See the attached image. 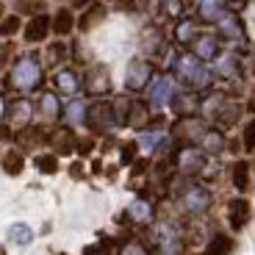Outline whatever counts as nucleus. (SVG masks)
Here are the masks:
<instances>
[{
	"mask_svg": "<svg viewBox=\"0 0 255 255\" xmlns=\"http://www.w3.org/2000/svg\"><path fill=\"white\" fill-rule=\"evenodd\" d=\"M42 83H45V64L36 53H22V56L14 58L11 70L6 75L8 92H17L19 97H25L42 89Z\"/></svg>",
	"mask_w": 255,
	"mask_h": 255,
	"instance_id": "f257e3e1",
	"label": "nucleus"
},
{
	"mask_svg": "<svg viewBox=\"0 0 255 255\" xmlns=\"http://www.w3.org/2000/svg\"><path fill=\"white\" fill-rule=\"evenodd\" d=\"M172 75L178 78V83L189 92H208L217 81V72L211 70L205 61H200L194 53H178L169 58Z\"/></svg>",
	"mask_w": 255,
	"mask_h": 255,
	"instance_id": "f03ea898",
	"label": "nucleus"
},
{
	"mask_svg": "<svg viewBox=\"0 0 255 255\" xmlns=\"http://www.w3.org/2000/svg\"><path fill=\"white\" fill-rule=\"evenodd\" d=\"M178 203L189 217H205L214 205V194L205 183H186L183 189H178Z\"/></svg>",
	"mask_w": 255,
	"mask_h": 255,
	"instance_id": "7ed1b4c3",
	"label": "nucleus"
},
{
	"mask_svg": "<svg viewBox=\"0 0 255 255\" xmlns=\"http://www.w3.org/2000/svg\"><path fill=\"white\" fill-rule=\"evenodd\" d=\"M147 92H150V97H147L150 111H164V109L172 106L175 95L180 92V83H178V78H175L172 72H164V75H155L153 81H150Z\"/></svg>",
	"mask_w": 255,
	"mask_h": 255,
	"instance_id": "20e7f679",
	"label": "nucleus"
},
{
	"mask_svg": "<svg viewBox=\"0 0 255 255\" xmlns=\"http://www.w3.org/2000/svg\"><path fill=\"white\" fill-rule=\"evenodd\" d=\"M183 230L175 222H161L153 230V255H183Z\"/></svg>",
	"mask_w": 255,
	"mask_h": 255,
	"instance_id": "39448f33",
	"label": "nucleus"
},
{
	"mask_svg": "<svg viewBox=\"0 0 255 255\" xmlns=\"http://www.w3.org/2000/svg\"><path fill=\"white\" fill-rule=\"evenodd\" d=\"M172 164L183 178H194V175H200L205 169L208 155H205L197 144H180L172 155Z\"/></svg>",
	"mask_w": 255,
	"mask_h": 255,
	"instance_id": "423d86ee",
	"label": "nucleus"
},
{
	"mask_svg": "<svg viewBox=\"0 0 255 255\" xmlns=\"http://www.w3.org/2000/svg\"><path fill=\"white\" fill-rule=\"evenodd\" d=\"M155 78V67L150 58H130V64H128L125 70V89L128 95H139V92H144L147 86H150V81Z\"/></svg>",
	"mask_w": 255,
	"mask_h": 255,
	"instance_id": "0eeeda50",
	"label": "nucleus"
},
{
	"mask_svg": "<svg viewBox=\"0 0 255 255\" xmlns=\"http://www.w3.org/2000/svg\"><path fill=\"white\" fill-rule=\"evenodd\" d=\"M86 128L95 130V133H109V130L120 128L111 100H103V97H100V100L89 103V111H86Z\"/></svg>",
	"mask_w": 255,
	"mask_h": 255,
	"instance_id": "6e6552de",
	"label": "nucleus"
},
{
	"mask_svg": "<svg viewBox=\"0 0 255 255\" xmlns=\"http://www.w3.org/2000/svg\"><path fill=\"white\" fill-rule=\"evenodd\" d=\"M83 89L89 92L92 97H106L111 95V89H114V81H111V72L106 64H92L89 70H86V75H83Z\"/></svg>",
	"mask_w": 255,
	"mask_h": 255,
	"instance_id": "1a4fd4ad",
	"label": "nucleus"
},
{
	"mask_svg": "<svg viewBox=\"0 0 255 255\" xmlns=\"http://www.w3.org/2000/svg\"><path fill=\"white\" fill-rule=\"evenodd\" d=\"M53 86H56L58 95H67V97H78L83 89V75L75 70V67H58L53 72Z\"/></svg>",
	"mask_w": 255,
	"mask_h": 255,
	"instance_id": "9d476101",
	"label": "nucleus"
},
{
	"mask_svg": "<svg viewBox=\"0 0 255 255\" xmlns=\"http://www.w3.org/2000/svg\"><path fill=\"white\" fill-rule=\"evenodd\" d=\"M33 114H36V106H33L28 97H17V100H8V111H6V125L11 128H28L33 122Z\"/></svg>",
	"mask_w": 255,
	"mask_h": 255,
	"instance_id": "9b49d317",
	"label": "nucleus"
},
{
	"mask_svg": "<svg viewBox=\"0 0 255 255\" xmlns=\"http://www.w3.org/2000/svg\"><path fill=\"white\" fill-rule=\"evenodd\" d=\"M205 122L200 120V117H180L178 122H175V128H172V136L178 141H186V144H197L200 141V136L205 133Z\"/></svg>",
	"mask_w": 255,
	"mask_h": 255,
	"instance_id": "f8f14e48",
	"label": "nucleus"
},
{
	"mask_svg": "<svg viewBox=\"0 0 255 255\" xmlns=\"http://www.w3.org/2000/svg\"><path fill=\"white\" fill-rule=\"evenodd\" d=\"M217 36L222 42H230V45H236V42H244V22L236 11H225L222 19L217 22Z\"/></svg>",
	"mask_w": 255,
	"mask_h": 255,
	"instance_id": "ddd939ff",
	"label": "nucleus"
},
{
	"mask_svg": "<svg viewBox=\"0 0 255 255\" xmlns=\"http://www.w3.org/2000/svg\"><path fill=\"white\" fill-rule=\"evenodd\" d=\"M191 53L205 64L217 61V58L222 56V39H219L217 33H200V36L194 39V45H191Z\"/></svg>",
	"mask_w": 255,
	"mask_h": 255,
	"instance_id": "4468645a",
	"label": "nucleus"
},
{
	"mask_svg": "<svg viewBox=\"0 0 255 255\" xmlns=\"http://www.w3.org/2000/svg\"><path fill=\"white\" fill-rule=\"evenodd\" d=\"M169 144H172V136L164 128H144L139 136V150L144 153H164Z\"/></svg>",
	"mask_w": 255,
	"mask_h": 255,
	"instance_id": "2eb2a0df",
	"label": "nucleus"
},
{
	"mask_svg": "<svg viewBox=\"0 0 255 255\" xmlns=\"http://www.w3.org/2000/svg\"><path fill=\"white\" fill-rule=\"evenodd\" d=\"M53 25H50V17L47 14H36V17H31L22 25V39H25L28 45H39V42H45L47 36H50Z\"/></svg>",
	"mask_w": 255,
	"mask_h": 255,
	"instance_id": "dca6fc26",
	"label": "nucleus"
},
{
	"mask_svg": "<svg viewBox=\"0 0 255 255\" xmlns=\"http://www.w3.org/2000/svg\"><path fill=\"white\" fill-rule=\"evenodd\" d=\"M200 92H189V89H180L178 95H175V100H172V106L169 109L178 114V120L180 117H200Z\"/></svg>",
	"mask_w": 255,
	"mask_h": 255,
	"instance_id": "f3484780",
	"label": "nucleus"
},
{
	"mask_svg": "<svg viewBox=\"0 0 255 255\" xmlns=\"http://www.w3.org/2000/svg\"><path fill=\"white\" fill-rule=\"evenodd\" d=\"M39 117H42V122L45 125H53V122H58L61 120V114H64V106H61V100H58V95L56 92H42L39 95Z\"/></svg>",
	"mask_w": 255,
	"mask_h": 255,
	"instance_id": "a211bd4d",
	"label": "nucleus"
},
{
	"mask_svg": "<svg viewBox=\"0 0 255 255\" xmlns=\"http://www.w3.org/2000/svg\"><path fill=\"white\" fill-rule=\"evenodd\" d=\"M122 219H130L133 225H150L155 219V205L153 200H147V197H136L133 203L128 205L125 211V217Z\"/></svg>",
	"mask_w": 255,
	"mask_h": 255,
	"instance_id": "6ab92c4d",
	"label": "nucleus"
},
{
	"mask_svg": "<svg viewBox=\"0 0 255 255\" xmlns=\"http://www.w3.org/2000/svg\"><path fill=\"white\" fill-rule=\"evenodd\" d=\"M214 72H217V78H222V81H239V78L244 75L239 53H222V56L217 58V70Z\"/></svg>",
	"mask_w": 255,
	"mask_h": 255,
	"instance_id": "aec40b11",
	"label": "nucleus"
},
{
	"mask_svg": "<svg viewBox=\"0 0 255 255\" xmlns=\"http://www.w3.org/2000/svg\"><path fill=\"white\" fill-rule=\"evenodd\" d=\"M197 147L205 155H222L225 147H228V139H225L222 128H205V133L200 136Z\"/></svg>",
	"mask_w": 255,
	"mask_h": 255,
	"instance_id": "412c9836",
	"label": "nucleus"
},
{
	"mask_svg": "<svg viewBox=\"0 0 255 255\" xmlns=\"http://www.w3.org/2000/svg\"><path fill=\"white\" fill-rule=\"evenodd\" d=\"M228 11V0H197V19L205 25H217Z\"/></svg>",
	"mask_w": 255,
	"mask_h": 255,
	"instance_id": "4be33fe9",
	"label": "nucleus"
},
{
	"mask_svg": "<svg viewBox=\"0 0 255 255\" xmlns=\"http://www.w3.org/2000/svg\"><path fill=\"white\" fill-rule=\"evenodd\" d=\"M200 22L197 19H191V17H180L178 22H175V31H172V36H175V42H178L180 47H191L194 45V39L200 36Z\"/></svg>",
	"mask_w": 255,
	"mask_h": 255,
	"instance_id": "5701e85b",
	"label": "nucleus"
},
{
	"mask_svg": "<svg viewBox=\"0 0 255 255\" xmlns=\"http://www.w3.org/2000/svg\"><path fill=\"white\" fill-rule=\"evenodd\" d=\"M141 50L147 53V56H164L166 53V36L161 28L155 25H147L144 33H141Z\"/></svg>",
	"mask_w": 255,
	"mask_h": 255,
	"instance_id": "b1692460",
	"label": "nucleus"
},
{
	"mask_svg": "<svg viewBox=\"0 0 255 255\" xmlns=\"http://www.w3.org/2000/svg\"><path fill=\"white\" fill-rule=\"evenodd\" d=\"M250 217H253V208H250V203L244 197H233L228 203V222L233 230H242L250 222Z\"/></svg>",
	"mask_w": 255,
	"mask_h": 255,
	"instance_id": "393cba45",
	"label": "nucleus"
},
{
	"mask_svg": "<svg viewBox=\"0 0 255 255\" xmlns=\"http://www.w3.org/2000/svg\"><path fill=\"white\" fill-rule=\"evenodd\" d=\"M86 111H89V103L83 100V97H72L64 106L61 120L67 122V128H81V125H86Z\"/></svg>",
	"mask_w": 255,
	"mask_h": 255,
	"instance_id": "a878e982",
	"label": "nucleus"
},
{
	"mask_svg": "<svg viewBox=\"0 0 255 255\" xmlns=\"http://www.w3.org/2000/svg\"><path fill=\"white\" fill-rule=\"evenodd\" d=\"M153 111H150V106H147L144 100H130V111H128V122L125 125H130V128H139V130H144L147 125H150V120H153Z\"/></svg>",
	"mask_w": 255,
	"mask_h": 255,
	"instance_id": "bb28decb",
	"label": "nucleus"
},
{
	"mask_svg": "<svg viewBox=\"0 0 255 255\" xmlns=\"http://www.w3.org/2000/svg\"><path fill=\"white\" fill-rule=\"evenodd\" d=\"M50 25H53V33H56V36H70V33L75 31V11L67 8V6L58 8L50 17Z\"/></svg>",
	"mask_w": 255,
	"mask_h": 255,
	"instance_id": "cd10ccee",
	"label": "nucleus"
},
{
	"mask_svg": "<svg viewBox=\"0 0 255 255\" xmlns=\"http://www.w3.org/2000/svg\"><path fill=\"white\" fill-rule=\"evenodd\" d=\"M50 144L56 147V155H67V153H75V133H72V128H67V130H56V133H50Z\"/></svg>",
	"mask_w": 255,
	"mask_h": 255,
	"instance_id": "c85d7f7f",
	"label": "nucleus"
},
{
	"mask_svg": "<svg viewBox=\"0 0 255 255\" xmlns=\"http://www.w3.org/2000/svg\"><path fill=\"white\" fill-rule=\"evenodd\" d=\"M250 164L247 161H236V164L230 166V180H233V186H236V191H250V186H253V180H250Z\"/></svg>",
	"mask_w": 255,
	"mask_h": 255,
	"instance_id": "c756f323",
	"label": "nucleus"
},
{
	"mask_svg": "<svg viewBox=\"0 0 255 255\" xmlns=\"http://www.w3.org/2000/svg\"><path fill=\"white\" fill-rule=\"evenodd\" d=\"M230 250H233V239L228 233H214L205 244L203 255H230Z\"/></svg>",
	"mask_w": 255,
	"mask_h": 255,
	"instance_id": "7c9ffc66",
	"label": "nucleus"
},
{
	"mask_svg": "<svg viewBox=\"0 0 255 255\" xmlns=\"http://www.w3.org/2000/svg\"><path fill=\"white\" fill-rule=\"evenodd\" d=\"M100 19H106V6H103V3H92V6L83 11V17L78 19V31H92Z\"/></svg>",
	"mask_w": 255,
	"mask_h": 255,
	"instance_id": "2f4dec72",
	"label": "nucleus"
},
{
	"mask_svg": "<svg viewBox=\"0 0 255 255\" xmlns=\"http://www.w3.org/2000/svg\"><path fill=\"white\" fill-rule=\"evenodd\" d=\"M0 166H3V172L17 178L22 172V166H25V158H22V150H8L3 158H0Z\"/></svg>",
	"mask_w": 255,
	"mask_h": 255,
	"instance_id": "473e14b6",
	"label": "nucleus"
},
{
	"mask_svg": "<svg viewBox=\"0 0 255 255\" xmlns=\"http://www.w3.org/2000/svg\"><path fill=\"white\" fill-rule=\"evenodd\" d=\"M8 242L17 244V247H28V244L33 242V230H31V225H25V222H14L11 228H8Z\"/></svg>",
	"mask_w": 255,
	"mask_h": 255,
	"instance_id": "72a5a7b5",
	"label": "nucleus"
},
{
	"mask_svg": "<svg viewBox=\"0 0 255 255\" xmlns=\"http://www.w3.org/2000/svg\"><path fill=\"white\" fill-rule=\"evenodd\" d=\"M67 56H70V47L64 45V42H53V45H47V56L42 58V64H47V67H64Z\"/></svg>",
	"mask_w": 255,
	"mask_h": 255,
	"instance_id": "f704fd0d",
	"label": "nucleus"
},
{
	"mask_svg": "<svg viewBox=\"0 0 255 255\" xmlns=\"http://www.w3.org/2000/svg\"><path fill=\"white\" fill-rule=\"evenodd\" d=\"M117 255H153V253H150V247L141 239H125L120 244V250H117Z\"/></svg>",
	"mask_w": 255,
	"mask_h": 255,
	"instance_id": "c9c22d12",
	"label": "nucleus"
},
{
	"mask_svg": "<svg viewBox=\"0 0 255 255\" xmlns=\"http://www.w3.org/2000/svg\"><path fill=\"white\" fill-rule=\"evenodd\" d=\"M19 31H22V19H19V14H8V17L0 19V36L3 39L17 36Z\"/></svg>",
	"mask_w": 255,
	"mask_h": 255,
	"instance_id": "e433bc0d",
	"label": "nucleus"
},
{
	"mask_svg": "<svg viewBox=\"0 0 255 255\" xmlns=\"http://www.w3.org/2000/svg\"><path fill=\"white\" fill-rule=\"evenodd\" d=\"M183 11H186V0H161V14L166 19H175L178 22L183 17Z\"/></svg>",
	"mask_w": 255,
	"mask_h": 255,
	"instance_id": "4c0bfd02",
	"label": "nucleus"
},
{
	"mask_svg": "<svg viewBox=\"0 0 255 255\" xmlns=\"http://www.w3.org/2000/svg\"><path fill=\"white\" fill-rule=\"evenodd\" d=\"M36 169L42 175H56L58 172V158H56V153H42V155H36Z\"/></svg>",
	"mask_w": 255,
	"mask_h": 255,
	"instance_id": "58836bf2",
	"label": "nucleus"
},
{
	"mask_svg": "<svg viewBox=\"0 0 255 255\" xmlns=\"http://www.w3.org/2000/svg\"><path fill=\"white\" fill-rule=\"evenodd\" d=\"M45 6H47L45 0H17V11L19 14H31V17L42 14V8H45Z\"/></svg>",
	"mask_w": 255,
	"mask_h": 255,
	"instance_id": "ea45409f",
	"label": "nucleus"
},
{
	"mask_svg": "<svg viewBox=\"0 0 255 255\" xmlns=\"http://www.w3.org/2000/svg\"><path fill=\"white\" fill-rule=\"evenodd\" d=\"M242 144H244V150H247V153H253V150H255V120H250L247 125H244Z\"/></svg>",
	"mask_w": 255,
	"mask_h": 255,
	"instance_id": "a19ab883",
	"label": "nucleus"
},
{
	"mask_svg": "<svg viewBox=\"0 0 255 255\" xmlns=\"http://www.w3.org/2000/svg\"><path fill=\"white\" fill-rule=\"evenodd\" d=\"M136 153H139V141H125L122 144V164H133V158H136Z\"/></svg>",
	"mask_w": 255,
	"mask_h": 255,
	"instance_id": "79ce46f5",
	"label": "nucleus"
},
{
	"mask_svg": "<svg viewBox=\"0 0 255 255\" xmlns=\"http://www.w3.org/2000/svg\"><path fill=\"white\" fill-rule=\"evenodd\" d=\"M11 58H14V45L11 42H3V45H0V67H8Z\"/></svg>",
	"mask_w": 255,
	"mask_h": 255,
	"instance_id": "37998d69",
	"label": "nucleus"
},
{
	"mask_svg": "<svg viewBox=\"0 0 255 255\" xmlns=\"http://www.w3.org/2000/svg\"><path fill=\"white\" fill-rule=\"evenodd\" d=\"M92 147H95V141H92V139H81V141L75 144V150H78L81 155H86V153L92 150Z\"/></svg>",
	"mask_w": 255,
	"mask_h": 255,
	"instance_id": "c03bdc74",
	"label": "nucleus"
},
{
	"mask_svg": "<svg viewBox=\"0 0 255 255\" xmlns=\"http://www.w3.org/2000/svg\"><path fill=\"white\" fill-rule=\"evenodd\" d=\"M6 111H8V97L0 95V122H6Z\"/></svg>",
	"mask_w": 255,
	"mask_h": 255,
	"instance_id": "a18cd8bd",
	"label": "nucleus"
},
{
	"mask_svg": "<svg viewBox=\"0 0 255 255\" xmlns=\"http://www.w3.org/2000/svg\"><path fill=\"white\" fill-rule=\"evenodd\" d=\"M8 139H11V128L6 122H0V141H8Z\"/></svg>",
	"mask_w": 255,
	"mask_h": 255,
	"instance_id": "49530a36",
	"label": "nucleus"
},
{
	"mask_svg": "<svg viewBox=\"0 0 255 255\" xmlns=\"http://www.w3.org/2000/svg\"><path fill=\"white\" fill-rule=\"evenodd\" d=\"M122 11H136V0H120Z\"/></svg>",
	"mask_w": 255,
	"mask_h": 255,
	"instance_id": "de8ad7c7",
	"label": "nucleus"
},
{
	"mask_svg": "<svg viewBox=\"0 0 255 255\" xmlns=\"http://www.w3.org/2000/svg\"><path fill=\"white\" fill-rule=\"evenodd\" d=\"M92 3H95V0H72V8H78V11H81V8H89Z\"/></svg>",
	"mask_w": 255,
	"mask_h": 255,
	"instance_id": "09e8293b",
	"label": "nucleus"
},
{
	"mask_svg": "<svg viewBox=\"0 0 255 255\" xmlns=\"http://www.w3.org/2000/svg\"><path fill=\"white\" fill-rule=\"evenodd\" d=\"M247 111H250V114L255 111V89H253V95H250V100H247Z\"/></svg>",
	"mask_w": 255,
	"mask_h": 255,
	"instance_id": "8fccbe9b",
	"label": "nucleus"
},
{
	"mask_svg": "<svg viewBox=\"0 0 255 255\" xmlns=\"http://www.w3.org/2000/svg\"><path fill=\"white\" fill-rule=\"evenodd\" d=\"M6 17V6H3V0H0V19Z\"/></svg>",
	"mask_w": 255,
	"mask_h": 255,
	"instance_id": "3c124183",
	"label": "nucleus"
},
{
	"mask_svg": "<svg viewBox=\"0 0 255 255\" xmlns=\"http://www.w3.org/2000/svg\"><path fill=\"white\" fill-rule=\"evenodd\" d=\"M0 255H6V247H3V244H0Z\"/></svg>",
	"mask_w": 255,
	"mask_h": 255,
	"instance_id": "603ef678",
	"label": "nucleus"
},
{
	"mask_svg": "<svg viewBox=\"0 0 255 255\" xmlns=\"http://www.w3.org/2000/svg\"><path fill=\"white\" fill-rule=\"evenodd\" d=\"M233 3H250V0H233Z\"/></svg>",
	"mask_w": 255,
	"mask_h": 255,
	"instance_id": "864d4df0",
	"label": "nucleus"
},
{
	"mask_svg": "<svg viewBox=\"0 0 255 255\" xmlns=\"http://www.w3.org/2000/svg\"><path fill=\"white\" fill-rule=\"evenodd\" d=\"M61 255H64V253H61Z\"/></svg>",
	"mask_w": 255,
	"mask_h": 255,
	"instance_id": "5fc2aeb1",
	"label": "nucleus"
}]
</instances>
